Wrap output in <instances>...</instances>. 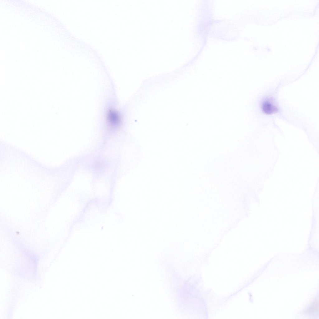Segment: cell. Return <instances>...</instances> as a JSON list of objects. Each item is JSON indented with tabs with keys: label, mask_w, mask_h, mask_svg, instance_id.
<instances>
[{
	"label": "cell",
	"mask_w": 319,
	"mask_h": 319,
	"mask_svg": "<svg viewBox=\"0 0 319 319\" xmlns=\"http://www.w3.org/2000/svg\"><path fill=\"white\" fill-rule=\"evenodd\" d=\"M263 112L267 114H271L276 112L278 110L277 107L269 100H265L262 105Z\"/></svg>",
	"instance_id": "obj_2"
},
{
	"label": "cell",
	"mask_w": 319,
	"mask_h": 319,
	"mask_svg": "<svg viewBox=\"0 0 319 319\" xmlns=\"http://www.w3.org/2000/svg\"><path fill=\"white\" fill-rule=\"evenodd\" d=\"M107 118L109 123L112 126H117L121 122L120 116L115 111L113 110L109 111Z\"/></svg>",
	"instance_id": "obj_1"
}]
</instances>
